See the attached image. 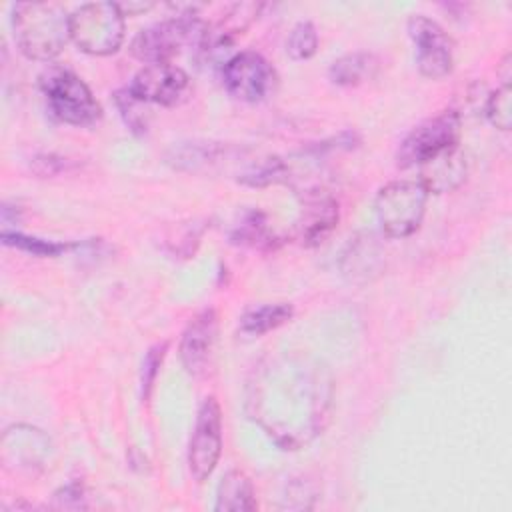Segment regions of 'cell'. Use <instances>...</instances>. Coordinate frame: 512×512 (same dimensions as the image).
Here are the masks:
<instances>
[{
  "instance_id": "cell-5",
  "label": "cell",
  "mask_w": 512,
  "mask_h": 512,
  "mask_svg": "<svg viewBox=\"0 0 512 512\" xmlns=\"http://www.w3.org/2000/svg\"><path fill=\"white\" fill-rule=\"evenodd\" d=\"M206 26L208 24H204L194 12H180L174 18L140 30L134 36L130 50L146 64L170 62L188 44L200 48Z\"/></svg>"
},
{
  "instance_id": "cell-25",
  "label": "cell",
  "mask_w": 512,
  "mask_h": 512,
  "mask_svg": "<svg viewBox=\"0 0 512 512\" xmlns=\"http://www.w3.org/2000/svg\"><path fill=\"white\" fill-rule=\"evenodd\" d=\"M114 98H116V106H118V110H120V114H122L126 126H128L132 132H136V134L144 132L146 126H148V108H146V102L138 100L128 88L118 90Z\"/></svg>"
},
{
  "instance_id": "cell-19",
  "label": "cell",
  "mask_w": 512,
  "mask_h": 512,
  "mask_svg": "<svg viewBox=\"0 0 512 512\" xmlns=\"http://www.w3.org/2000/svg\"><path fill=\"white\" fill-rule=\"evenodd\" d=\"M292 316H294V308L286 302L252 306L240 316V330L248 336H262L286 324Z\"/></svg>"
},
{
  "instance_id": "cell-26",
  "label": "cell",
  "mask_w": 512,
  "mask_h": 512,
  "mask_svg": "<svg viewBox=\"0 0 512 512\" xmlns=\"http://www.w3.org/2000/svg\"><path fill=\"white\" fill-rule=\"evenodd\" d=\"M2 242L6 246H14V248L26 250L36 256H58L60 252H64L68 248L66 244H60V242H46L40 238H30V236H24L18 232H8V230L2 232Z\"/></svg>"
},
{
  "instance_id": "cell-8",
  "label": "cell",
  "mask_w": 512,
  "mask_h": 512,
  "mask_svg": "<svg viewBox=\"0 0 512 512\" xmlns=\"http://www.w3.org/2000/svg\"><path fill=\"white\" fill-rule=\"evenodd\" d=\"M222 82L232 98L256 104L268 100L276 92L278 74L262 54L244 50L224 62Z\"/></svg>"
},
{
  "instance_id": "cell-10",
  "label": "cell",
  "mask_w": 512,
  "mask_h": 512,
  "mask_svg": "<svg viewBox=\"0 0 512 512\" xmlns=\"http://www.w3.org/2000/svg\"><path fill=\"white\" fill-rule=\"evenodd\" d=\"M408 34L416 46V64L422 76L438 80L452 72L454 44L436 20L414 14L408 20Z\"/></svg>"
},
{
  "instance_id": "cell-6",
  "label": "cell",
  "mask_w": 512,
  "mask_h": 512,
  "mask_svg": "<svg viewBox=\"0 0 512 512\" xmlns=\"http://www.w3.org/2000/svg\"><path fill=\"white\" fill-rule=\"evenodd\" d=\"M428 190L418 180H394L376 194V218L388 238L412 236L424 218Z\"/></svg>"
},
{
  "instance_id": "cell-24",
  "label": "cell",
  "mask_w": 512,
  "mask_h": 512,
  "mask_svg": "<svg viewBox=\"0 0 512 512\" xmlns=\"http://www.w3.org/2000/svg\"><path fill=\"white\" fill-rule=\"evenodd\" d=\"M486 118L498 130H510L512 124V90L510 84L496 88L486 100Z\"/></svg>"
},
{
  "instance_id": "cell-30",
  "label": "cell",
  "mask_w": 512,
  "mask_h": 512,
  "mask_svg": "<svg viewBox=\"0 0 512 512\" xmlns=\"http://www.w3.org/2000/svg\"><path fill=\"white\" fill-rule=\"evenodd\" d=\"M118 6H120V10H122V14L126 16V12H128V14L146 12V10H150L154 4H152V2H128V4H118Z\"/></svg>"
},
{
  "instance_id": "cell-21",
  "label": "cell",
  "mask_w": 512,
  "mask_h": 512,
  "mask_svg": "<svg viewBox=\"0 0 512 512\" xmlns=\"http://www.w3.org/2000/svg\"><path fill=\"white\" fill-rule=\"evenodd\" d=\"M276 236L268 228L266 214L260 210H248L240 218L238 224H234L230 232V242L238 246H250V248H272Z\"/></svg>"
},
{
  "instance_id": "cell-3",
  "label": "cell",
  "mask_w": 512,
  "mask_h": 512,
  "mask_svg": "<svg viewBox=\"0 0 512 512\" xmlns=\"http://www.w3.org/2000/svg\"><path fill=\"white\" fill-rule=\"evenodd\" d=\"M40 90L50 112L64 124L92 126L102 116V108L92 90L68 68L48 66L40 74Z\"/></svg>"
},
{
  "instance_id": "cell-29",
  "label": "cell",
  "mask_w": 512,
  "mask_h": 512,
  "mask_svg": "<svg viewBox=\"0 0 512 512\" xmlns=\"http://www.w3.org/2000/svg\"><path fill=\"white\" fill-rule=\"evenodd\" d=\"M70 160L62 158V156H56V154H38L34 156L32 160V170L40 176H54V174H60L68 168Z\"/></svg>"
},
{
  "instance_id": "cell-23",
  "label": "cell",
  "mask_w": 512,
  "mask_h": 512,
  "mask_svg": "<svg viewBox=\"0 0 512 512\" xmlns=\"http://www.w3.org/2000/svg\"><path fill=\"white\" fill-rule=\"evenodd\" d=\"M318 48V34L312 22H298L286 38V54L292 60H308L316 54Z\"/></svg>"
},
{
  "instance_id": "cell-22",
  "label": "cell",
  "mask_w": 512,
  "mask_h": 512,
  "mask_svg": "<svg viewBox=\"0 0 512 512\" xmlns=\"http://www.w3.org/2000/svg\"><path fill=\"white\" fill-rule=\"evenodd\" d=\"M288 174L290 170L280 158H264L256 164H250L244 172H240L238 182L252 188H262L288 180Z\"/></svg>"
},
{
  "instance_id": "cell-12",
  "label": "cell",
  "mask_w": 512,
  "mask_h": 512,
  "mask_svg": "<svg viewBox=\"0 0 512 512\" xmlns=\"http://www.w3.org/2000/svg\"><path fill=\"white\" fill-rule=\"evenodd\" d=\"M300 194L302 204L294 226L296 238L302 246H318L330 236V232L338 224V202L334 196L320 188H306Z\"/></svg>"
},
{
  "instance_id": "cell-4",
  "label": "cell",
  "mask_w": 512,
  "mask_h": 512,
  "mask_svg": "<svg viewBox=\"0 0 512 512\" xmlns=\"http://www.w3.org/2000/svg\"><path fill=\"white\" fill-rule=\"evenodd\" d=\"M70 40L86 54H114L124 40V14L116 2H88L70 14Z\"/></svg>"
},
{
  "instance_id": "cell-2",
  "label": "cell",
  "mask_w": 512,
  "mask_h": 512,
  "mask_svg": "<svg viewBox=\"0 0 512 512\" xmlns=\"http://www.w3.org/2000/svg\"><path fill=\"white\" fill-rule=\"evenodd\" d=\"M12 30L22 54L48 62L70 40V16L54 2H20L12 8Z\"/></svg>"
},
{
  "instance_id": "cell-15",
  "label": "cell",
  "mask_w": 512,
  "mask_h": 512,
  "mask_svg": "<svg viewBox=\"0 0 512 512\" xmlns=\"http://www.w3.org/2000/svg\"><path fill=\"white\" fill-rule=\"evenodd\" d=\"M420 184L434 194H444L458 188L466 180V158L456 146L432 156L420 166Z\"/></svg>"
},
{
  "instance_id": "cell-27",
  "label": "cell",
  "mask_w": 512,
  "mask_h": 512,
  "mask_svg": "<svg viewBox=\"0 0 512 512\" xmlns=\"http://www.w3.org/2000/svg\"><path fill=\"white\" fill-rule=\"evenodd\" d=\"M164 352H166V342L152 346L144 356V362H142V398L144 400H148V396H150V390H152V384L156 380L158 368L162 364Z\"/></svg>"
},
{
  "instance_id": "cell-13",
  "label": "cell",
  "mask_w": 512,
  "mask_h": 512,
  "mask_svg": "<svg viewBox=\"0 0 512 512\" xmlns=\"http://www.w3.org/2000/svg\"><path fill=\"white\" fill-rule=\"evenodd\" d=\"M218 336V316L214 308H204L186 324L178 354L184 370L190 376H202L212 360Z\"/></svg>"
},
{
  "instance_id": "cell-1",
  "label": "cell",
  "mask_w": 512,
  "mask_h": 512,
  "mask_svg": "<svg viewBox=\"0 0 512 512\" xmlns=\"http://www.w3.org/2000/svg\"><path fill=\"white\" fill-rule=\"evenodd\" d=\"M330 408L332 378L318 360L278 352L254 366L246 386V410L282 450H298L322 434Z\"/></svg>"
},
{
  "instance_id": "cell-7",
  "label": "cell",
  "mask_w": 512,
  "mask_h": 512,
  "mask_svg": "<svg viewBox=\"0 0 512 512\" xmlns=\"http://www.w3.org/2000/svg\"><path fill=\"white\" fill-rule=\"evenodd\" d=\"M460 140V114L444 110L418 126H414L396 150V164L400 168L420 166L432 156L456 146Z\"/></svg>"
},
{
  "instance_id": "cell-14",
  "label": "cell",
  "mask_w": 512,
  "mask_h": 512,
  "mask_svg": "<svg viewBox=\"0 0 512 512\" xmlns=\"http://www.w3.org/2000/svg\"><path fill=\"white\" fill-rule=\"evenodd\" d=\"M50 452L48 436L26 424L12 426L2 436V462L14 472H34Z\"/></svg>"
},
{
  "instance_id": "cell-9",
  "label": "cell",
  "mask_w": 512,
  "mask_h": 512,
  "mask_svg": "<svg viewBox=\"0 0 512 512\" xmlns=\"http://www.w3.org/2000/svg\"><path fill=\"white\" fill-rule=\"evenodd\" d=\"M222 454V410L214 396H206L198 408L188 444V468L196 482H204Z\"/></svg>"
},
{
  "instance_id": "cell-17",
  "label": "cell",
  "mask_w": 512,
  "mask_h": 512,
  "mask_svg": "<svg viewBox=\"0 0 512 512\" xmlns=\"http://www.w3.org/2000/svg\"><path fill=\"white\" fill-rule=\"evenodd\" d=\"M258 508L254 486L250 478L240 470H230L222 476L216 488V504L218 512H252Z\"/></svg>"
},
{
  "instance_id": "cell-16",
  "label": "cell",
  "mask_w": 512,
  "mask_h": 512,
  "mask_svg": "<svg viewBox=\"0 0 512 512\" xmlns=\"http://www.w3.org/2000/svg\"><path fill=\"white\" fill-rule=\"evenodd\" d=\"M262 4L258 2H238L234 4L216 24L206 26L200 50L206 54L224 50L232 46V42L254 22L260 14Z\"/></svg>"
},
{
  "instance_id": "cell-11",
  "label": "cell",
  "mask_w": 512,
  "mask_h": 512,
  "mask_svg": "<svg viewBox=\"0 0 512 512\" xmlns=\"http://www.w3.org/2000/svg\"><path fill=\"white\" fill-rule=\"evenodd\" d=\"M128 90L146 104L176 106L186 98L190 90V78L180 66L172 62H154L144 64L134 74Z\"/></svg>"
},
{
  "instance_id": "cell-20",
  "label": "cell",
  "mask_w": 512,
  "mask_h": 512,
  "mask_svg": "<svg viewBox=\"0 0 512 512\" xmlns=\"http://www.w3.org/2000/svg\"><path fill=\"white\" fill-rule=\"evenodd\" d=\"M226 154V146L216 142H182L168 152V162L178 170H202Z\"/></svg>"
},
{
  "instance_id": "cell-28",
  "label": "cell",
  "mask_w": 512,
  "mask_h": 512,
  "mask_svg": "<svg viewBox=\"0 0 512 512\" xmlns=\"http://www.w3.org/2000/svg\"><path fill=\"white\" fill-rule=\"evenodd\" d=\"M54 502L58 508H84V488L78 482H70L54 492Z\"/></svg>"
},
{
  "instance_id": "cell-18",
  "label": "cell",
  "mask_w": 512,
  "mask_h": 512,
  "mask_svg": "<svg viewBox=\"0 0 512 512\" xmlns=\"http://www.w3.org/2000/svg\"><path fill=\"white\" fill-rule=\"evenodd\" d=\"M378 58L368 52H350L334 60L328 68V78L336 86H358L378 72Z\"/></svg>"
}]
</instances>
